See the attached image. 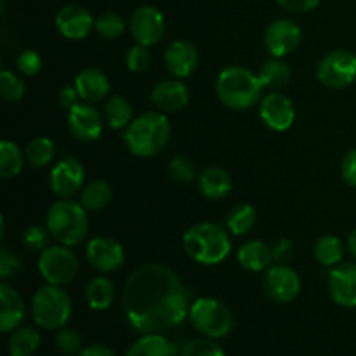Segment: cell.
<instances>
[{
    "label": "cell",
    "mask_w": 356,
    "mask_h": 356,
    "mask_svg": "<svg viewBox=\"0 0 356 356\" xmlns=\"http://www.w3.org/2000/svg\"><path fill=\"white\" fill-rule=\"evenodd\" d=\"M58 101L65 110H72L75 104L80 103V94L75 86H65L58 94Z\"/></svg>",
    "instance_id": "47"
},
{
    "label": "cell",
    "mask_w": 356,
    "mask_h": 356,
    "mask_svg": "<svg viewBox=\"0 0 356 356\" xmlns=\"http://www.w3.org/2000/svg\"><path fill=\"white\" fill-rule=\"evenodd\" d=\"M104 122L113 131H125L134 120V110L124 96H111L103 108Z\"/></svg>",
    "instance_id": "27"
},
{
    "label": "cell",
    "mask_w": 356,
    "mask_h": 356,
    "mask_svg": "<svg viewBox=\"0 0 356 356\" xmlns=\"http://www.w3.org/2000/svg\"><path fill=\"white\" fill-rule=\"evenodd\" d=\"M302 40V31L296 21L289 17H278L268 24L264 31V47L273 58H284L291 54Z\"/></svg>",
    "instance_id": "13"
},
{
    "label": "cell",
    "mask_w": 356,
    "mask_h": 356,
    "mask_svg": "<svg viewBox=\"0 0 356 356\" xmlns=\"http://www.w3.org/2000/svg\"><path fill=\"white\" fill-rule=\"evenodd\" d=\"M38 271L47 284L65 287L70 282L75 280L79 273V259L70 247L56 243L40 252Z\"/></svg>",
    "instance_id": "8"
},
{
    "label": "cell",
    "mask_w": 356,
    "mask_h": 356,
    "mask_svg": "<svg viewBox=\"0 0 356 356\" xmlns=\"http://www.w3.org/2000/svg\"><path fill=\"white\" fill-rule=\"evenodd\" d=\"M21 266H23V263H21V259L16 254L9 252V250L6 249L0 252V278H2L3 282L16 277L21 271Z\"/></svg>",
    "instance_id": "43"
},
{
    "label": "cell",
    "mask_w": 356,
    "mask_h": 356,
    "mask_svg": "<svg viewBox=\"0 0 356 356\" xmlns=\"http://www.w3.org/2000/svg\"><path fill=\"white\" fill-rule=\"evenodd\" d=\"M54 344L56 348H58L59 353L66 356H73V355L79 356L80 351L83 350L82 336H80V332L75 329H68V327H63V329L58 330Z\"/></svg>",
    "instance_id": "37"
},
{
    "label": "cell",
    "mask_w": 356,
    "mask_h": 356,
    "mask_svg": "<svg viewBox=\"0 0 356 356\" xmlns=\"http://www.w3.org/2000/svg\"><path fill=\"white\" fill-rule=\"evenodd\" d=\"M149 63H152V54H149L148 47L141 44L132 45L125 54V65L127 70L132 73H141L148 70Z\"/></svg>",
    "instance_id": "41"
},
{
    "label": "cell",
    "mask_w": 356,
    "mask_h": 356,
    "mask_svg": "<svg viewBox=\"0 0 356 356\" xmlns=\"http://www.w3.org/2000/svg\"><path fill=\"white\" fill-rule=\"evenodd\" d=\"M163 63L169 73L176 79H188L198 66V51L191 42L174 40L163 54Z\"/></svg>",
    "instance_id": "20"
},
{
    "label": "cell",
    "mask_w": 356,
    "mask_h": 356,
    "mask_svg": "<svg viewBox=\"0 0 356 356\" xmlns=\"http://www.w3.org/2000/svg\"><path fill=\"white\" fill-rule=\"evenodd\" d=\"M16 66L23 75L33 76L42 70V56L33 49H24L16 59Z\"/></svg>",
    "instance_id": "42"
},
{
    "label": "cell",
    "mask_w": 356,
    "mask_h": 356,
    "mask_svg": "<svg viewBox=\"0 0 356 356\" xmlns=\"http://www.w3.org/2000/svg\"><path fill=\"white\" fill-rule=\"evenodd\" d=\"M263 83L245 66H228L216 79V96L226 108L243 111L263 99Z\"/></svg>",
    "instance_id": "3"
},
{
    "label": "cell",
    "mask_w": 356,
    "mask_h": 356,
    "mask_svg": "<svg viewBox=\"0 0 356 356\" xmlns=\"http://www.w3.org/2000/svg\"><path fill=\"white\" fill-rule=\"evenodd\" d=\"M73 302L68 292L59 285H44L31 298V316L45 330H59L68 323Z\"/></svg>",
    "instance_id": "6"
},
{
    "label": "cell",
    "mask_w": 356,
    "mask_h": 356,
    "mask_svg": "<svg viewBox=\"0 0 356 356\" xmlns=\"http://www.w3.org/2000/svg\"><path fill=\"white\" fill-rule=\"evenodd\" d=\"M191 292L165 264H143L124 284L122 306L132 329L163 334L190 316Z\"/></svg>",
    "instance_id": "1"
},
{
    "label": "cell",
    "mask_w": 356,
    "mask_h": 356,
    "mask_svg": "<svg viewBox=\"0 0 356 356\" xmlns=\"http://www.w3.org/2000/svg\"><path fill=\"white\" fill-rule=\"evenodd\" d=\"M56 156V145L49 138H35L24 148V159L35 169L49 165Z\"/></svg>",
    "instance_id": "34"
},
{
    "label": "cell",
    "mask_w": 356,
    "mask_h": 356,
    "mask_svg": "<svg viewBox=\"0 0 356 356\" xmlns=\"http://www.w3.org/2000/svg\"><path fill=\"white\" fill-rule=\"evenodd\" d=\"M183 249L195 263L216 266L232 252V238L228 232L216 222H197L183 235Z\"/></svg>",
    "instance_id": "4"
},
{
    "label": "cell",
    "mask_w": 356,
    "mask_h": 356,
    "mask_svg": "<svg viewBox=\"0 0 356 356\" xmlns=\"http://www.w3.org/2000/svg\"><path fill=\"white\" fill-rule=\"evenodd\" d=\"M94 21L96 17H92V14L86 7L79 3H68L58 10L54 23L65 38L82 40L94 30Z\"/></svg>",
    "instance_id": "17"
},
{
    "label": "cell",
    "mask_w": 356,
    "mask_h": 356,
    "mask_svg": "<svg viewBox=\"0 0 356 356\" xmlns=\"http://www.w3.org/2000/svg\"><path fill=\"white\" fill-rule=\"evenodd\" d=\"M341 176L350 186L356 188V148L346 153L341 163Z\"/></svg>",
    "instance_id": "46"
},
{
    "label": "cell",
    "mask_w": 356,
    "mask_h": 356,
    "mask_svg": "<svg viewBox=\"0 0 356 356\" xmlns=\"http://www.w3.org/2000/svg\"><path fill=\"white\" fill-rule=\"evenodd\" d=\"M87 263L99 273H113L125 263V250L111 236H96L87 243Z\"/></svg>",
    "instance_id": "14"
},
{
    "label": "cell",
    "mask_w": 356,
    "mask_h": 356,
    "mask_svg": "<svg viewBox=\"0 0 356 356\" xmlns=\"http://www.w3.org/2000/svg\"><path fill=\"white\" fill-rule=\"evenodd\" d=\"M94 30L104 40H117V38H120L124 35L125 21L120 14L108 10V13L99 14L96 17V21H94Z\"/></svg>",
    "instance_id": "35"
},
{
    "label": "cell",
    "mask_w": 356,
    "mask_h": 356,
    "mask_svg": "<svg viewBox=\"0 0 356 356\" xmlns=\"http://www.w3.org/2000/svg\"><path fill=\"white\" fill-rule=\"evenodd\" d=\"M24 82L16 75L14 72L9 70H2L0 72V96L7 103H16L21 97L24 96Z\"/></svg>",
    "instance_id": "36"
},
{
    "label": "cell",
    "mask_w": 356,
    "mask_h": 356,
    "mask_svg": "<svg viewBox=\"0 0 356 356\" xmlns=\"http://www.w3.org/2000/svg\"><path fill=\"white\" fill-rule=\"evenodd\" d=\"M232 188V176L222 167H205L200 176H198V190L209 200H222V198L228 197Z\"/></svg>",
    "instance_id": "23"
},
{
    "label": "cell",
    "mask_w": 356,
    "mask_h": 356,
    "mask_svg": "<svg viewBox=\"0 0 356 356\" xmlns=\"http://www.w3.org/2000/svg\"><path fill=\"white\" fill-rule=\"evenodd\" d=\"M0 330L3 334L14 332L23 323L26 315V306L19 292L9 284H0Z\"/></svg>",
    "instance_id": "21"
},
{
    "label": "cell",
    "mask_w": 356,
    "mask_h": 356,
    "mask_svg": "<svg viewBox=\"0 0 356 356\" xmlns=\"http://www.w3.org/2000/svg\"><path fill=\"white\" fill-rule=\"evenodd\" d=\"M280 7H284L285 10H291V13L302 14L309 13V10L316 9L320 6L322 0H275Z\"/></svg>",
    "instance_id": "45"
},
{
    "label": "cell",
    "mask_w": 356,
    "mask_h": 356,
    "mask_svg": "<svg viewBox=\"0 0 356 356\" xmlns=\"http://www.w3.org/2000/svg\"><path fill=\"white\" fill-rule=\"evenodd\" d=\"M264 294L278 305L292 302L301 292V278L294 268L287 264H275L270 266L263 278Z\"/></svg>",
    "instance_id": "10"
},
{
    "label": "cell",
    "mask_w": 356,
    "mask_h": 356,
    "mask_svg": "<svg viewBox=\"0 0 356 356\" xmlns=\"http://www.w3.org/2000/svg\"><path fill=\"white\" fill-rule=\"evenodd\" d=\"M316 76L330 89L350 87L356 80V54L346 49L329 52L320 59Z\"/></svg>",
    "instance_id": "9"
},
{
    "label": "cell",
    "mask_w": 356,
    "mask_h": 356,
    "mask_svg": "<svg viewBox=\"0 0 356 356\" xmlns=\"http://www.w3.org/2000/svg\"><path fill=\"white\" fill-rule=\"evenodd\" d=\"M111 198H113V190H111V184L104 179L90 181L80 191V204L87 212L103 211L110 204Z\"/></svg>",
    "instance_id": "29"
},
{
    "label": "cell",
    "mask_w": 356,
    "mask_h": 356,
    "mask_svg": "<svg viewBox=\"0 0 356 356\" xmlns=\"http://www.w3.org/2000/svg\"><path fill=\"white\" fill-rule=\"evenodd\" d=\"M257 76L264 89L275 92V90H282L289 86L292 79V70L287 63L282 61V58H273L261 65V68L257 70Z\"/></svg>",
    "instance_id": "26"
},
{
    "label": "cell",
    "mask_w": 356,
    "mask_h": 356,
    "mask_svg": "<svg viewBox=\"0 0 356 356\" xmlns=\"http://www.w3.org/2000/svg\"><path fill=\"white\" fill-rule=\"evenodd\" d=\"M66 124H68L73 138L83 143H90L101 138V132H103L106 122H104L103 113L92 103L80 101L72 110H68Z\"/></svg>",
    "instance_id": "12"
},
{
    "label": "cell",
    "mask_w": 356,
    "mask_h": 356,
    "mask_svg": "<svg viewBox=\"0 0 356 356\" xmlns=\"http://www.w3.org/2000/svg\"><path fill=\"white\" fill-rule=\"evenodd\" d=\"M86 301L94 312H106L115 301V285L108 277H96L87 284Z\"/></svg>",
    "instance_id": "28"
},
{
    "label": "cell",
    "mask_w": 356,
    "mask_h": 356,
    "mask_svg": "<svg viewBox=\"0 0 356 356\" xmlns=\"http://www.w3.org/2000/svg\"><path fill=\"white\" fill-rule=\"evenodd\" d=\"M155 108L162 113H176L190 103V89L181 79L162 80L156 83L149 96Z\"/></svg>",
    "instance_id": "19"
},
{
    "label": "cell",
    "mask_w": 356,
    "mask_h": 356,
    "mask_svg": "<svg viewBox=\"0 0 356 356\" xmlns=\"http://www.w3.org/2000/svg\"><path fill=\"white\" fill-rule=\"evenodd\" d=\"M181 356H226L225 350L211 337H200L193 339L183 348Z\"/></svg>",
    "instance_id": "38"
},
{
    "label": "cell",
    "mask_w": 356,
    "mask_h": 356,
    "mask_svg": "<svg viewBox=\"0 0 356 356\" xmlns=\"http://www.w3.org/2000/svg\"><path fill=\"white\" fill-rule=\"evenodd\" d=\"M73 86L79 90L80 99L92 104L106 99L111 90L108 76L97 68H83L82 72L76 73Z\"/></svg>",
    "instance_id": "22"
},
{
    "label": "cell",
    "mask_w": 356,
    "mask_h": 356,
    "mask_svg": "<svg viewBox=\"0 0 356 356\" xmlns=\"http://www.w3.org/2000/svg\"><path fill=\"white\" fill-rule=\"evenodd\" d=\"M167 172L177 183H191L195 179V165L186 156H174L167 165Z\"/></svg>",
    "instance_id": "40"
},
{
    "label": "cell",
    "mask_w": 356,
    "mask_h": 356,
    "mask_svg": "<svg viewBox=\"0 0 356 356\" xmlns=\"http://www.w3.org/2000/svg\"><path fill=\"white\" fill-rule=\"evenodd\" d=\"M129 28L136 44L152 47L165 35V17L156 7L141 6L132 13Z\"/></svg>",
    "instance_id": "11"
},
{
    "label": "cell",
    "mask_w": 356,
    "mask_h": 356,
    "mask_svg": "<svg viewBox=\"0 0 356 356\" xmlns=\"http://www.w3.org/2000/svg\"><path fill=\"white\" fill-rule=\"evenodd\" d=\"M190 322L193 329L204 337L222 339L229 336L235 327L232 309L216 298H198L191 302Z\"/></svg>",
    "instance_id": "7"
},
{
    "label": "cell",
    "mask_w": 356,
    "mask_h": 356,
    "mask_svg": "<svg viewBox=\"0 0 356 356\" xmlns=\"http://www.w3.org/2000/svg\"><path fill=\"white\" fill-rule=\"evenodd\" d=\"M348 252L351 254V257L356 261V229L350 233V236H348Z\"/></svg>",
    "instance_id": "49"
},
{
    "label": "cell",
    "mask_w": 356,
    "mask_h": 356,
    "mask_svg": "<svg viewBox=\"0 0 356 356\" xmlns=\"http://www.w3.org/2000/svg\"><path fill=\"white\" fill-rule=\"evenodd\" d=\"M45 228L49 229L56 243L66 247L80 245L89 233L87 211L79 202L61 198L49 207L45 216Z\"/></svg>",
    "instance_id": "5"
},
{
    "label": "cell",
    "mask_w": 356,
    "mask_h": 356,
    "mask_svg": "<svg viewBox=\"0 0 356 356\" xmlns=\"http://www.w3.org/2000/svg\"><path fill=\"white\" fill-rule=\"evenodd\" d=\"M49 236H51V233L47 228H42L38 225L28 226L26 232L23 233V245L30 252L40 254L49 247Z\"/></svg>",
    "instance_id": "39"
},
{
    "label": "cell",
    "mask_w": 356,
    "mask_h": 356,
    "mask_svg": "<svg viewBox=\"0 0 356 356\" xmlns=\"http://www.w3.org/2000/svg\"><path fill=\"white\" fill-rule=\"evenodd\" d=\"M42 343V337L38 330L31 329V327H17L9 337V348L10 356H33L38 351Z\"/></svg>",
    "instance_id": "31"
},
{
    "label": "cell",
    "mask_w": 356,
    "mask_h": 356,
    "mask_svg": "<svg viewBox=\"0 0 356 356\" xmlns=\"http://www.w3.org/2000/svg\"><path fill=\"white\" fill-rule=\"evenodd\" d=\"M257 221L256 209L250 204H238L226 216V228L232 235L242 236L247 235L254 228Z\"/></svg>",
    "instance_id": "32"
},
{
    "label": "cell",
    "mask_w": 356,
    "mask_h": 356,
    "mask_svg": "<svg viewBox=\"0 0 356 356\" xmlns=\"http://www.w3.org/2000/svg\"><path fill=\"white\" fill-rule=\"evenodd\" d=\"M344 252H346V247H344L343 240L336 235L320 236L313 247L315 259L325 268H334L343 263Z\"/></svg>",
    "instance_id": "30"
},
{
    "label": "cell",
    "mask_w": 356,
    "mask_h": 356,
    "mask_svg": "<svg viewBox=\"0 0 356 356\" xmlns=\"http://www.w3.org/2000/svg\"><path fill=\"white\" fill-rule=\"evenodd\" d=\"M238 264L247 271L252 273H261V271L268 270L273 263V254H271V247L266 245L261 240H250V242L243 243L236 254Z\"/></svg>",
    "instance_id": "24"
},
{
    "label": "cell",
    "mask_w": 356,
    "mask_h": 356,
    "mask_svg": "<svg viewBox=\"0 0 356 356\" xmlns=\"http://www.w3.org/2000/svg\"><path fill=\"white\" fill-rule=\"evenodd\" d=\"M79 356H115V353L104 344H90V346L83 348Z\"/></svg>",
    "instance_id": "48"
},
{
    "label": "cell",
    "mask_w": 356,
    "mask_h": 356,
    "mask_svg": "<svg viewBox=\"0 0 356 356\" xmlns=\"http://www.w3.org/2000/svg\"><path fill=\"white\" fill-rule=\"evenodd\" d=\"M329 294L341 308H356V263H341L330 270Z\"/></svg>",
    "instance_id": "18"
},
{
    "label": "cell",
    "mask_w": 356,
    "mask_h": 356,
    "mask_svg": "<svg viewBox=\"0 0 356 356\" xmlns=\"http://www.w3.org/2000/svg\"><path fill=\"white\" fill-rule=\"evenodd\" d=\"M259 117L271 131H289L296 120L294 103L280 90H275L259 101Z\"/></svg>",
    "instance_id": "16"
},
{
    "label": "cell",
    "mask_w": 356,
    "mask_h": 356,
    "mask_svg": "<svg viewBox=\"0 0 356 356\" xmlns=\"http://www.w3.org/2000/svg\"><path fill=\"white\" fill-rule=\"evenodd\" d=\"M49 183H51L52 193L61 198H70L82 191L83 183H86V169L76 159L66 156L51 169Z\"/></svg>",
    "instance_id": "15"
},
{
    "label": "cell",
    "mask_w": 356,
    "mask_h": 356,
    "mask_svg": "<svg viewBox=\"0 0 356 356\" xmlns=\"http://www.w3.org/2000/svg\"><path fill=\"white\" fill-rule=\"evenodd\" d=\"M125 356H179V350L162 334H143Z\"/></svg>",
    "instance_id": "25"
},
{
    "label": "cell",
    "mask_w": 356,
    "mask_h": 356,
    "mask_svg": "<svg viewBox=\"0 0 356 356\" xmlns=\"http://www.w3.org/2000/svg\"><path fill=\"white\" fill-rule=\"evenodd\" d=\"M271 254H273L275 264H287V261L294 254V243L289 238H278L275 245L271 247Z\"/></svg>",
    "instance_id": "44"
},
{
    "label": "cell",
    "mask_w": 356,
    "mask_h": 356,
    "mask_svg": "<svg viewBox=\"0 0 356 356\" xmlns=\"http://www.w3.org/2000/svg\"><path fill=\"white\" fill-rule=\"evenodd\" d=\"M24 153L17 148L16 143L3 139L0 143V177L2 179H13L19 176L24 165Z\"/></svg>",
    "instance_id": "33"
},
{
    "label": "cell",
    "mask_w": 356,
    "mask_h": 356,
    "mask_svg": "<svg viewBox=\"0 0 356 356\" xmlns=\"http://www.w3.org/2000/svg\"><path fill=\"white\" fill-rule=\"evenodd\" d=\"M170 122L162 111H146L131 122L124 132L129 152L139 159L160 155L169 145Z\"/></svg>",
    "instance_id": "2"
}]
</instances>
